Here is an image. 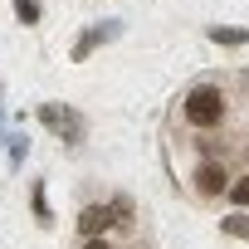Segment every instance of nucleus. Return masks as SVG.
Wrapping results in <instances>:
<instances>
[{"label":"nucleus","instance_id":"f257e3e1","mask_svg":"<svg viewBox=\"0 0 249 249\" xmlns=\"http://www.w3.org/2000/svg\"><path fill=\"white\" fill-rule=\"evenodd\" d=\"M181 112H186L191 127L210 132V127H220V122H225V93H220L215 83H200V88H191V93H186Z\"/></svg>","mask_w":249,"mask_h":249},{"label":"nucleus","instance_id":"f03ea898","mask_svg":"<svg viewBox=\"0 0 249 249\" xmlns=\"http://www.w3.org/2000/svg\"><path fill=\"white\" fill-rule=\"evenodd\" d=\"M191 181H196V196H205V200H210V196H220V191H230V181H234V176H230V171H225L220 161H200Z\"/></svg>","mask_w":249,"mask_h":249},{"label":"nucleus","instance_id":"7ed1b4c3","mask_svg":"<svg viewBox=\"0 0 249 249\" xmlns=\"http://www.w3.org/2000/svg\"><path fill=\"white\" fill-rule=\"evenodd\" d=\"M39 117H44V127H54V132H59V137H69V142H78V132H83L78 112H69V107H59V103H44V107H39Z\"/></svg>","mask_w":249,"mask_h":249},{"label":"nucleus","instance_id":"20e7f679","mask_svg":"<svg viewBox=\"0 0 249 249\" xmlns=\"http://www.w3.org/2000/svg\"><path fill=\"white\" fill-rule=\"evenodd\" d=\"M107 225H117L112 205H83V215H78V234H83V239H103Z\"/></svg>","mask_w":249,"mask_h":249},{"label":"nucleus","instance_id":"39448f33","mask_svg":"<svg viewBox=\"0 0 249 249\" xmlns=\"http://www.w3.org/2000/svg\"><path fill=\"white\" fill-rule=\"evenodd\" d=\"M220 230H225L230 239H249V220H244V215H230V220H220Z\"/></svg>","mask_w":249,"mask_h":249},{"label":"nucleus","instance_id":"423d86ee","mask_svg":"<svg viewBox=\"0 0 249 249\" xmlns=\"http://www.w3.org/2000/svg\"><path fill=\"white\" fill-rule=\"evenodd\" d=\"M230 200L234 205H249V176H234L230 181Z\"/></svg>","mask_w":249,"mask_h":249},{"label":"nucleus","instance_id":"0eeeda50","mask_svg":"<svg viewBox=\"0 0 249 249\" xmlns=\"http://www.w3.org/2000/svg\"><path fill=\"white\" fill-rule=\"evenodd\" d=\"M15 15H20L25 25H35V20H39V0H15Z\"/></svg>","mask_w":249,"mask_h":249},{"label":"nucleus","instance_id":"6e6552de","mask_svg":"<svg viewBox=\"0 0 249 249\" xmlns=\"http://www.w3.org/2000/svg\"><path fill=\"white\" fill-rule=\"evenodd\" d=\"M210 39H215V44H244V30H220V25H215Z\"/></svg>","mask_w":249,"mask_h":249},{"label":"nucleus","instance_id":"1a4fd4ad","mask_svg":"<svg viewBox=\"0 0 249 249\" xmlns=\"http://www.w3.org/2000/svg\"><path fill=\"white\" fill-rule=\"evenodd\" d=\"M112 215H117V225H132V200L117 196V200H112Z\"/></svg>","mask_w":249,"mask_h":249},{"label":"nucleus","instance_id":"9d476101","mask_svg":"<svg viewBox=\"0 0 249 249\" xmlns=\"http://www.w3.org/2000/svg\"><path fill=\"white\" fill-rule=\"evenodd\" d=\"M35 215H39V220H49V205H44V191H39V186H35Z\"/></svg>","mask_w":249,"mask_h":249},{"label":"nucleus","instance_id":"9b49d317","mask_svg":"<svg viewBox=\"0 0 249 249\" xmlns=\"http://www.w3.org/2000/svg\"><path fill=\"white\" fill-rule=\"evenodd\" d=\"M83 249H112L107 239H83Z\"/></svg>","mask_w":249,"mask_h":249}]
</instances>
